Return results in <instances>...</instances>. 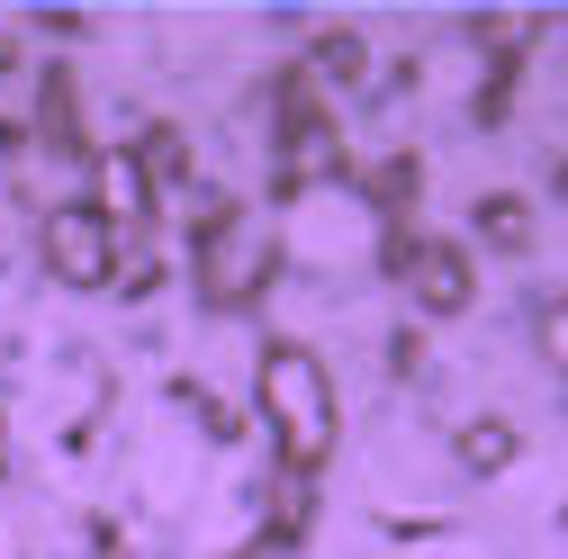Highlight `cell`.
Listing matches in <instances>:
<instances>
[{
  "instance_id": "6da1fadb",
  "label": "cell",
  "mask_w": 568,
  "mask_h": 559,
  "mask_svg": "<svg viewBox=\"0 0 568 559\" xmlns=\"http://www.w3.org/2000/svg\"><path fill=\"white\" fill-rule=\"evenodd\" d=\"M271 406H280V425H290V460H316L325 451V379L298 353L271 362Z\"/></svg>"
},
{
  "instance_id": "7a4b0ae2",
  "label": "cell",
  "mask_w": 568,
  "mask_h": 559,
  "mask_svg": "<svg viewBox=\"0 0 568 559\" xmlns=\"http://www.w3.org/2000/svg\"><path fill=\"white\" fill-rule=\"evenodd\" d=\"M54 262L73 271V280H100V271H109V226H91V217H63V226H54Z\"/></svg>"
},
{
  "instance_id": "3957f363",
  "label": "cell",
  "mask_w": 568,
  "mask_h": 559,
  "mask_svg": "<svg viewBox=\"0 0 568 559\" xmlns=\"http://www.w3.org/2000/svg\"><path fill=\"white\" fill-rule=\"evenodd\" d=\"M541 343H550V362H568V307L550 316V334H541Z\"/></svg>"
}]
</instances>
